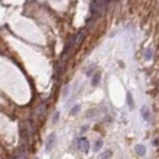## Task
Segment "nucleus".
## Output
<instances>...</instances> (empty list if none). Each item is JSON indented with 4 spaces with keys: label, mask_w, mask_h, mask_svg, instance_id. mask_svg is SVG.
Listing matches in <instances>:
<instances>
[{
    "label": "nucleus",
    "mask_w": 159,
    "mask_h": 159,
    "mask_svg": "<svg viewBox=\"0 0 159 159\" xmlns=\"http://www.w3.org/2000/svg\"><path fill=\"white\" fill-rule=\"evenodd\" d=\"M108 5V1H92L91 3V13L92 16H97L102 12V10Z\"/></svg>",
    "instance_id": "obj_1"
},
{
    "label": "nucleus",
    "mask_w": 159,
    "mask_h": 159,
    "mask_svg": "<svg viewBox=\"0 0 159 159\" xmlns=\"http://www.w3.org/2000/svg\"><path fill=\"white\" fill-rule=\"evenodd\" d=\"M97 115V110L95 109H92V110H88V112H87V117H88V119H91V117H94Z\"/></svg>",
    "instance_id": "obj_12"
},
{
    "label": "nucleus",
    "mask_w": 159,
    "mask_h": 159,
    "mask_svg": "<svg viewBox=\"0 0 159 159\" xmlns=\"http://www.w3.org/2000/svg\"><path fill=\"white\" fill-rule=\"evenodd\" d=\"M135 151L138 155H144L146 154V147L143 144H136L135 146Z\"/></svg>",
    "instance_id": "obj_6"
},
{
    "label": "nucleus",
    "mask_w": 159,
    "mask_h": 159,
    "mask_svg": "<svg viewBox=\"0 0 159 159\" xmlns=\"http://www.w3.org/2000/svg\"><path fill=\"white\" fill-rule=\"evenodd\" d=\"M141 115H142V117L146 121H149L151 120V112H149V108L147 107V105H143L142 108H141Z\"/></svg>",
    "instance_id": "obj_5"
},
{
    "label": "nucleus",
    "mask_w": 159,
    "mask_h": 159,
    "mask_svg": "<svg viewBox=\"0 0 159 159\" xmlns=\"http://www.w3.org/2000/svg\"><path fill=\"white\" fill-rule=\"evenodd\" d=\"M80 109H81V105H80V104H76V105L72 107V109L70 110V114H71V115H76V114L80 112Z\"/></svg>",
    "instance_id": "obj_11"
},
{
    "label": "nucleus",
    "mask_w": 159,
    "mask_h": 159,
    "mask_svg": "<svg viewBox=\"0 0 159 159\" xmlns=\"http://www.w3.org/2000/svg\"><path fill=\"white\" fill-rule=\"evenodd\" d=\"M67 92H69V87H66V88L64 89V94H63V95L66 97V95H67Z\"/></svg>",
    "instance_id": "obj_17"
},
{
    "label": "nucleus",
    "mask_w": 159,
    "mask_h": 159,
    "mask_svg": "<svg viewBox=\"0 0 159 159\" xmlns=\"http://www.w3.org/2000/svg\"><path fill=\"white\" fill-rule=\"evenodd\" d=\"M126 102H127L129 108L130 109H134V99H132V95H131V93L126 94Z\"/></svg>",
    "instance_id": "obj_8"
},
{
    "label": "nucleus",
    "mask_w": 159,
    "mask_h": 159,
    "mask_svg": "<svg viewBox=\"0 0 159 159\" xmlns=\"http://www.w3.org/2000/svg\"><path fill=\"white\" fill-rule=\"evenodd\" d=\"M77 147L81 152H83V153H88L89 151V142L86 137H81L80 140L77 141Z\"/></svg>",
    "instance_id": "obj_3"
},
{
    "label": "nucleus",
    "mask_w": 159,
    "mask_h": 159,
    "mask_svg": "<svg viewBox=\"0 0 159 159\" xmlns=\"http://www.w3.org/2000/svg\"><path fill=\"white\" fill-rule=\"evenodd\" d=\"M42 112H44V107H43V105H40V107L36 110V114H37V115H40V113H42Z\"/></svg>",
    "instance_id": "obj_16"
},
{
    "label": "nucleus",
    "mask_w": 159,
    "mask_h": 159,
    "mask_svg": "<svg viewBox=\"0 0 159 159\" xmlns=\"http://www.w3.org/2000/svg\"><path fill=\"white\" fill-rule=\"evenodd\" d=\"M113 155V152L110 151V149H107L104 153H102V155H100V159H110V157Z\"/></svg>",
    "instance_id": "obj_9"
},
{
    "label": "nucleus",
    "mask_w": 159,
    "mask_h": 159,
    "mask_svg": "<svg viewBox=\"0 0 159 159\" xmlns=\"http://www.w3.org/2000/svg\"><path fill=\"white\" fill-rule=\"evenodd\" d=\"M93 70H94V66H93V65H92V66H89V69L87 70L86 75H87V76H91V75H92V72H93Z\"/></svg>",
    "instance_id": "obj_15"
},
{
    "label": "nucleus",
    "mask_w": 159,
    "mask_h": 159,
    "mask_svg": "<svg viewBox=\"0 0 159 159\" xmlns=\"http://www.w3.org/2000/svg\"><path fill=\"white\" fill-rule=\"evenodd\" d=\"M55 142H57V135L55 134H50L49 136L47 137V142H45V151L47 152H50L54 147Z\"/></svg>",
    "instance_id": "obj_4"
},
{
    "label": "nucleus",
    "mask_w": 159,
    "mask_h": 159,
    "mask_svg": "<svg viewBox=\"0 0 159 159\" xmlns=\"http://www.w3.org/2000/svg\"><path fill=\"white\" fill-rule=\"evenodd\" d=\"M73 45H76V34L69 38V40L66 42V44L64 47V50H63V53H61V58H65L66 55H67V53L70 52V49H71Z\"/></svg>",
    "instance_id": "obj_2"
},
{
    "label": "nucleus",
    "mask_w": 159,
    "mask_h": 159,
    "mask_svg": "<svg viewBox=\"0 0 159 159\" xmlns=\"http://www.w3.org/2000/svg\"><path fill=\"white\" fill-rule=\"evenodd\" d=\"M59 117H60V113L59 112H57V113H54V116H53V119H52V121H53V124H55L58 120H59Z\"/></svg>",
    "instance_id": "obj_14"
},
{
    "label": "nucleus",
    "mask_w": 159,
    "mask_h": 159,
    "mask_svg": "<svg viewBox=\"0 0 159 159\" xmlns=\"http://www.w3.org/2000/svg\"><path fill=\"white\" fill-rule=\"evenodd\" d=\"M99 81H100V72H95L92 77V86L95 87L99 85Z\"/></svg>",
    "instance_id": "obj_7"
},
{
    "label": "nucleus",
    "mask_w": 159,
    "mask_h": 159,
    "mask_svg": "<svg viewBox=\"0 0 159 159\" xmlns=\"http://www.w3.org/2000/svg\"><path fill=\"white\" fill-rule=\"evenodd\" d=\"M144 58H146V60L152 59V49H146V52H144Z\"/></svg>",
    "instance_id": "obj_13"
},
{
    "label": "nucleus",
    "mask_w": 159,
    "mask_h": 159,
    "mask_svg": "<svg viewBox=\"0 0 159 159\" xmlns=\"http://www.w3.org/2000/svg\"><path fill=\"white\" fill-rule=\"evenodd\" d=\"M102 146H103V141L102 140H98V141H95V143H94V146H93V151L94 152H98L100 148H102Z\"/></svg>",
    "instance_id": "obj_10"
}]
</instances>
